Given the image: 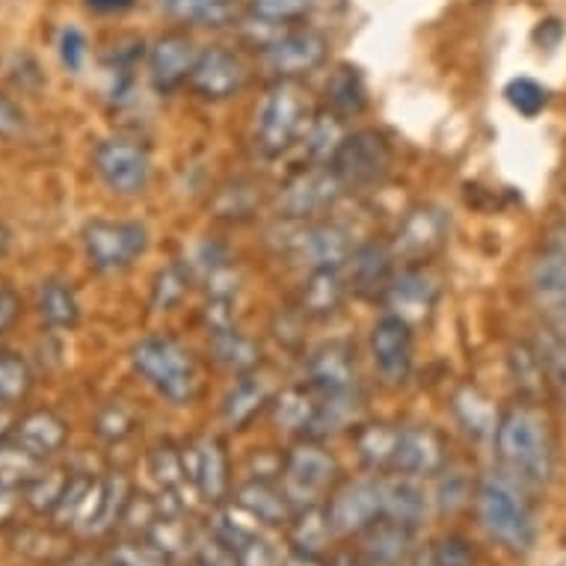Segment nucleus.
Instances as JSON below:
<instances>
[{
	"label": "nucleus",
	"instance_id": "f257e3e1",
	"mask_svg": "<svg viewBox=\"0 0 566 566\" xmlns=\"http://www.w3.org/2000/svg\"><path fill=\"white\" fill-rule=\"evenodd\" d=\"M504 474L522 486H546L557 472V442L552 421L534 400H516L499 412L492 433Z\"/></svg>",
	"mask_w": 566,
	"mask_h": 566
},
{
	"label": "nucleus",
	"instance_id": "f03ea898",
	"mask_svg": "<svg viewBox=\"0 0 566 566\" xmlns=\"http://www.w3.org/2000/svg\"><path fill=\"white\" fill-rule=\"evenodd\" d=\"M525 490L528 486L504 472L486 474L474 490V511L481 528L511 552H531L537 543V520Z\"/></svg>",
	"mask_w": 566,
	"mask_h": 566
},
{
	"label": "nucleus",
	"instance_id": "7ed1b4c3",
	"mask_svg": "<svg viewBox=\"0 0 566 566\" xmlns=\"http://www.w3.org/2000/svg\"><path fill=\"white\" fill-rule=\"evenodd\" d=\"M130 368L146 380L160 398H167L176 407L193 403L199 395V368L193 353L185 344L167 335H149L130 347Z\"/></svg>",
	"mask_w": 566,
	"mask_h": 566
},
{
	"label": "nucleus",
	"instance_id": "20e7f679",
	"mask_svg": "<svg viewBox=\"0 0 566 566\" xmlns=\"http://www.w3.org/2000/svg\"><path fill=\"white\" fill-rule=\"evenodd\" d=\"M315 116L308 90L300 81H273L259 107L255 146L261 155L279 158L303 139L308 122Z\"/></svg>",
	"mask_w": 566,
	"mask_h": 566
},
{
	"label": "nucleus",
	"instance_id": "39448f33",
	"mask_svg": "<svg viewBox=\"0 0 566 566\" xmlns=\"http://www.w3.org/2000/svg\"><path fill=\"white\" fill-rule=\"evenodd\" d=\"M338 474L342 469L335 463V457L317 439H303L285 454L279 483L289 495V502L294 504V511H300V507H315L329 499V492L342 481Z\"/></svg>",
	"mask_w": 566,
	"mask_h": 566
},
{
	"label": "nucleus",
	"instance_id": "423d86ee",
	"mask_svg": "<svg viewBox=\"0 0 566 566\" xmlns=\"http://www.w3.org/2000/svg\"><path fill=\"white\" fill-rule=\"evenodd\" d=\"M329 167L344 185V190H371L389 178L395 167V149L389 137L377 128L350 130L329 160Z\"/></svg>",
	"mask_w": 566,
	"mask_h": 566
},
{
	"label": "nucleus",
	"instance_id": "0eeeda50",
	"mask_svg": "<svg viewBox=\"0 0 566 566\" xmlns=\"http://www.w3.org/2000/svg\"><path fill=\"white\" fill-rule=\"evenodd\" d=\"M329 56V42L324 33L294 24L273 30L259 45V60L276 81H303L317 72Z\"/></svg>",
	"mask_w": 566,
	"mask_h": 566
},
{
	"label": "nucleus",
	"instance_id": "6e6552de",
	"mask_svg": "<svg viewBox=\"0 0 566 566\" xmlns=\"http://www.w3.org/2000/svg\"><path fill=\"white\" fill-rule=\"evenodd\" d=\"M531 294L543 326L566 338V229L548 232L531 264Z\"/></svg>",
	"mask_w": 566,
	"mask_h": 566
},
{
	"label": "nucleus",
	"instance_id": "1a4fd4ad",
	"mask_svg": "<svg viewBox=\"0 0 566 566\" xmlns=\"http://www.w3.org/2000/svg\"><path fill=\"white\" fill-rule=\"evenodd\" d=\"M347 193L329 164H308L300 172L279 187L276 214L282 220H317L326 211H333L335 202Z\"/></svg>",
	"mask_w": 566,
	"mask_h": 566
},
{
	"label": "nucleus",
	"instance_id": "9d476101",
	"mask_svg": "<svg viewBox=\"0 0 566 566\" xmlns=\"http://www.w3.org/2000/svg\"><path fill=\"white\" fill-rule=\"evenodd\" d=\"M149 250V229L134 220H93L84 226V252L98 273H122Z\"/></svg>",
	"mask_w": 566,
	"mask_h": 566
},
{
	"label": "nucleus",
	"instance_id": "9b49d317",
	"mask_svg": "<svg viewBox=\"0 0 566 566\" xmlns=\"http://www.w3.org/2000/svg\"><path fill=\"white\" fill-rule=\"evenodd\" d=\"M326 520L338 537H359L382 516V478L338 481L324 504Z\"/></svg>",
	"mask_w": 566,
	"mask_h": 566
},
{
	"label": "nucleus",
	"instance_id": "f8f14e48",
	"mask_svg": "<svg viewBox=\"0 0 566 566\" xmlns=\"http://www.w3.org/2000/svg\"><path fill=\"white\" fill-rule=\"evenodd\" d=\"M93 167L102 185L116 196H139L149 185V151L130 139H104L95 146Z\"/></svg>",
	"mask_w": 566,
	"mask_h": 566
},
{
	"label": "nucleus",
	"instance_id": "ddd939ff",
	"mask_svg": "<svg viewBox=\"0 0 566 566\" xmlns=\"http://www.w3.org/2000/svg\"><path fill=\"white\" fill-rule=\"evenodd\" d=\"M448 241V214L437 205H416L400 220L391 252L398 264H428Z\"/></svg>",
	"mask_w": 566,
	"mask_h": 566
},
{
	"label": "nucleus",
	"instance_id": "4468645a",
	"mask_svg": "<svg viewBox=\"0 0 566 566\" xmlns=\"http://www.w3.org/2000/svg\"><path fill=\"white\" fill-rule=\"evenodd\" d=\"M294 226H297V232L285 243L294 259L303 261L308 270H344L356 250V243L344 226L329 223V220H306V223L294 220Z\"/></svg>",
	"mask_w": 566,
	"mask_h": 566
},
{
	"label": "nucleus",
	"instance_id": "2eb2a0df",
	"mask_svg": "<svg viewBox=\"0 0 566 566\" xmlns=\"http://www.w3.org/2000/svg\"><path fill=\"white\" fill-rule=\"evenodd\" d=\"M439 300V279L424 264H407L395 273L391 285L382 294V306L389 308L386 315L407 321L409 326L421 324L433 315Z\"/></svg>",
	"mask_w": 566,
	"mask_h": 566
},
{
	"label": "nucleus",
	"instance_id": "dca6fc26",
	"mask_svg": "<svg viewBox=\"0 0 566 566\" xmlns=\"http://www.w3.org/2000/svg\"><path fill=\"white\" fill-rule=\"evenodd\" d=\"M199 45L187 30H169L151 42L146 63H149V81L160 95L181 90L193 75V65L199 60Z\"/></svg>",
	"mask_w": 566,
	"mask_h": 566
},
{
	"label": "nucleus",
	"instance_id": "f3484780",
	"mask_svg": "<svg viewBox=\"0 0 566 566\" xmlns=\"http://www.w3.org/2000/svg\"><path fill=\"white\" fill-rule=\"evenodd\" d=\"M247 63L229 48H205L193 65L187 86L205 102H229L247 86Z\"/></svg>",
	"mask_w": 566,
	"mask_h": 566
},
{
	"label": "nucleus",
	"instance_id": "a211bd4d",
	"mask_svg": "<svg viewBox=\"0 0 566 566\" xmlns=\"http://www.w3.org/2000/svg\"><path fill=\"white\" fill-rule=\"evenodd\" d=\"M412 326L382 315L371 329V359L386 386H403L412 374Z\"/></svg>",
	"mask_w": 566,
	"mask_h": 566
},
{
	"label": "nucleus",
	"instance_id": "6ab92c4d",
	"mask_svg": "<svg viewBox=\"0 0 566 566\" xmlns=\"http://www.w3.org/2000/svg\"><path fill=\"white\" fill-rule=\"evenodd\" d=\"M448 465V439L430 424H412L400 428L398 451L391 472L409 474V478H433Z\"/></svg>",
	"mask_w": 566,
	"mask_h": 566
},
{
	"label": "nucleus",
	"instance_id": "aec40b11",
	"mask_svg": "<svg viewBox=\"0 0 566 566\" xmlns=\"http://www.w3.org/2000/svg\"><path fill=\"white\" fill-rule=\"evenodd\" d=\"M398 273V259L391 252V243H359L353 250L350 261L344 264V279L347 289L356 297L365 300H382L386 289L391 285V279Z\"/></svg>",
	"mask_w": 566,
	"mask_h": 566
},
{
	"label": "nucleus",
	"instance_id": "412c9836",
	"mask_svg": "<svg viewBox=\"0 0 566 566\" xmlns=\"http://www.w3.org/2000/svg\"><path fill=\"white\" fill-rule=\"evenodd\" d=\"M187 481L193 483L196 492L205 502L220 504L229 492V454L220 437L193 439L185 451Z\"/></svg>",
	"mask_w": 566,
	"mask_h": 566
},
{
	"label": "nucleus",
	"instance_id": "4be33fe9",
	"mask_svg": "<svg viewBox=\"0 0 566 566\" xmlns=\"http://www.w3.org/2000/svg\"><path fill=\"white\" fill-rule=\"evenodd\" d=\"M306 382L317 395L359 391V371H356V356L350 347L342 342L317 347L306 363Z\"/></svg>",
	"mask_w": 566,
	"mask_h": 566
},
{
	"label": "nucleus",
	"instance_id": "5701e85b",
	"mask_svg": "<svg viewBox=\"0 0 566 566\" xmlns=\"http://www.w3.org/2000/svg\"><path fill=\"white\" fill-rule=\"evenodd\" d=\"M273 398H276V391H273V386H270L264 374H243L223 398V409L220 412H223V421L229 428L243 430L250 428L261 409L273 403Z\"/></svg>",
	"mask_w": 566,
	"mask_h": 566
},
{
	"label": "nucleus",
	"instance_id": "b1692460",
	"mask_svg": "<svg viewBox=\"0 0 566 566\" xmlns=\"http://www.w3.org/2000/svg\"><path fill=\"white\" fill-rule=\"evenodd\" d=\"M359 537H363V555H359L363 566H403L412 548V528L386 516H380Z\"/></svg>",
	"mask_w": 566,
	"mask_h": 566
},
{
	"label": "nucleus",
	"instance_id": "393cba45",
	"mask_svg": "<svg viewBox=\"0 0 566 566\" xmlns=\"http://www.w3.org/2000/svg\"><path fill=\"white\" fill-rule=\"evenodd\" d=\"M347 294H350V289H347L344 270H308L303 291H300V312L306 317H315V321H324L344 306Z\"/></svg>",
	"mask_w": 566,
	"mask_h": 566
},
{
	"label": "nucleus",
	"instance_id": "a878e982",
	"mask_svg": "<svg viewBox=\"0 0 566 566\" xmlns=\"http://www.w3.org/2000/svg\"><path fill=\"white\" fill-rule=\"evenodd\" d=\"M238 507L250 513L252 520L261 525H289L294 516V504L282 490V483L264 481V478H252L238 490Z\"/></svg>",
	"mask_w": 566,
	"mask_h": 566
},
{
	"label": "nucleus",
	"instance_id": "bb28decb",
	"mask_svg": "<svg viewBox=\"0 0 566 566\" xmlns=\"http://www.w3.org/2000/svg\"><path fill=\"white\" fill-rule=\"evenodd\" d=\"M382 516L391 522H400L407 528L416 531L418 522L428 516V495L418 486L416 478L398 474L395 478H382Z\"/></svg>",
	"mask_w": 566,
	"mask_h": 566
},
{
	"label": "nucleus",
	"instance_id": "cd10ccee",
	"mask_svg": "<svg viewBox=\"0 0 566 566\" xmlns=\"http://www.w3.org/2000/svg\"><path fill=\"white\" fill-rule=\"evenodd\" d=\"M12 439L45 460L69 442V428H65L63 418L51 409H33V412L19 418V428H15Z\"/></svg>",
	"mask_w": 566,
	"mask_h": 566
},
{
	"label": "nucleus",
	"instance_id": "c85d7f7f",
	"mask_svg": "<svg viewBox=\"0 0 566 566\" xmlns=\"http://www.w3.org/2000/svg\"><path fill=\"white\" fill-rule=\"evenodd\" d=\"M507 374H511V382L520 391V400L539 403L543 395H548L546 365H543V356H539L534 342L511 344V350H507Z\"/></svg>",
	"mask_w": 566,
	"mask_h": 566
},
{
	"label": "nucleus",
	"instance_id": "c756f323",
	"mask_svg": "<svg viewBox=\"0 0 566 566\" xmlns=\"http://www.w3.org/2000/svg\"><path fill=\"white\" fill-rule=\"evenodd\" d=\"M211 356H214V363L220 368H226L234 377L259 371L261 363H264L261 344L255 338H250V335H243L238 326L226 329V333L211 335Z\"/></svg>",
	"mask_w": 566,
	"mask_h": 566
},
{
	"label": "nucleus",
	"instance_id": "7c9ffc66",
	"mask_svg": "<svg viewBox=\"0 0 566 566\" xmlns=\"http://www.w3.org/2000/svg\"><path fill=\"white\" fill-rule=\"evenodd\" d=\"M400 428L395 424H386V421H371V424H356L353 428V442H356V451L363 457V463L374 472H391V463H395V451H398Z\"/></svg>",
	"mask_w": 566,
	"mask_h": 566
},
{
	"label": "nucleus",
	"instance_id": "2f4dec72",
	"mask_svg": "<svg viewBox=\"0 0 566 566\" xmlns=\"http://www.w3.org/2000/svg\"><path fill=\"white\" fill-rule=\"evenodd\" d=\"M451 409H454V418L460 421V428L469 433V437H492L495 433V424H499V409L486 395H483L478 386H460L451 398Z\"/></svg>",
	"mask_w": 566,
	"mask_h": 566
},
{
	"label": "nucleus",
	"instance_id": "473e14b6",
	"mask_svg": "<svg viewBox=\"0 0 566 566\" xmlns=\"http://www.w3.org/2000/svg\"><path fill=\"white\" fill-rule=\"evenodd\" d=\"M317 403H321V395L308 382H303V386H289L285 391H279L270 407H273L279 428L308 437L312 421H315Z\"/></svg>",
	"mask_w": 566,
	"mask_h": 566
},
{
	"label": "nucleus",
	"instance_id": "72a5a7b5",
	"mask_svg": "<svg viewBox=\"0 0 566 566\" xmlns=\"http://www.w3.org/2000/svg\"><path fill=\"white\" fill-rule=\"evenodd\" d=\"M347 134H350V130H347V119H342L338 113L329 111V107L315 111V116L308 122L306 134H303V146H306L308 164H329Z\"/></svg>",
	"mask_w": 566,
	"mask_h": 566
},
{
	"label": "nucleus",
	"instance_id": "f704fd0d",
	"mask_svg": "<svg viewBox=\"0 0 566 566\" xmlns=\"http://www.w3.org/2000/svg\"><path fill=\"white\" fill-rule=\"evenodd\" d=\"M160 10L178 24L190 28H226L238 7L232 0H160Z\"/></svg>",
	"mask_w": 566,
	"mask_h": 566
},
{
	"label": "nucleus",
	"instance_id": "c9c22d12",
	"mask_svg": "<svg viewBox=\"0 0 566 566\" xmlns=\"http://www.w3.org/2000/svg\"><path fill=\"white\" fill-rule=\"evenodd\" d=\"M365 104H368V90H365L359 69L338 65L326 81V107L338 113L342 119H353L365 111Z\"/></svg>",
	"mask_w": 566,
	"mask_h": 566
},
{
	"label": "nucleus",
	"instance_id": "e433bc0d",
	"mask_svg": "<svg viewBox=\"0 0 566 566\" xmlns=\"http://www.w3.org/2000/svg\"><path fill=\"white\" fill-rule=\"evenodd\" d=\"M39 315L51 329H72L81 321L75 289L63 279H45L39 289Z\"/></svg>",
	"mask_w": 566,
	"mask_h": 566
},
{
	"label": "nucleus",
	"instance_id": "4c0bfd02",
	"mask_svg": "<svg viewBox=\"0 0 566 566\" xmlns=\"http://www.w3.org/2000/svg\"><path fill=\"white\" fill-rule=\"evenodd\" d=\"M45 460L21 446V442H0V483L10 490H28L45 474Z\"/></svg>",
	"mask_w": 566,
	"mask_h": 566
},
{
	"label": "nucleus",
	"instance_id": "58836bf2",
	"mask_svg": "<svg viewBox=\"0 0 566 566\" xmlns=\"http://www.w3.org/2000/svg\"><path fill=\"white\" fill-rule=\"evenodd\" d=\"M291 543L297 552H308V555H321V548L333 537V525L326 520V511L321 504L315 507H300L291 516Z\"/></svg>",
	"mask_w": 566,
	"mask_h": 566
},
{
	"label": "nucleus",
	"instance_id": "ea45409f",
	"mask_svg": "<svg viewBox=\"0 0 566 566\" xmlns=\"http://www.w3.org/2000/svg\"><path fill=\"white\" fill-rule=\"evenodd\" d=\"M247 7L261 28H294L312 15L317 0H250Z\"/></svg>",
	"mask_w": 566,
	"mask_h": 566
},
{
	"label": "nucleus",
	"instance_id": "a19ab883",
	"mask_svg": "<svg viewBox=\"0 0 566 566\" xmlns=\"http://www.w3.org/2000/svg\"><path fill=\"white\" fill-rule=\"evenodd\" d=\"M537 350L546 365V380H548V395L560 403L566 416V338L555 335L552 329H539L537 335Z\"/></svg>",
	"mask_w": 566,
	"mask_h": 566
},
{
	"label": "nucleus",
	"instance_id": "79ce46f5",
	"mask_svg": "<svg viewBox=\"0 0 566 566\" xmlns=\"http://www.w3.org/2000/svg\"><path fill=\"white\" fill-rule=\"evenodd\" d=\"M33 389V371L15 353H0V407H15Z\"/></svg>",
	"mask_w": 566,
	"mask_h": 566
},
{
	"label": "nucleus",
	"instance_id": "37998d69",
	"mask_svg": "<svg viewBox=\"0 0 566 566\" xmlns=\"http://www.w3.org/2000/svg\"><path fill=\"white\" fill-rule=\"evenodd\" d=\"M255 205H259L255 185L238 178L232 185L220 187V193L214 199V217H220V220H247L255 211Z\"/></svg>",
	"mask_w": 566,
	"mask_h": 566
},
{
	"label": "nucleus",
	"instance_id": "c03bdc74",
	"mask_svg": "<svg viewBox=\"0 0 566 566\" xmlns=\"http://www.w3.org/2000/svg\"><path fill=\"white\" fill-rule=\"evenodd\" d=\"M190 279H193V273H190L187 264H169V268L160 270L155 282H151V306L158 312L178 306L185 300L187 289H190Z\"/></svg>",
	"mask_w": 566,
	"mask_h": 566
},
{
	"label": "nucleus",
	"instance_id": "a18cd8bd",
	"mask_svg": "<svg viewBox=\"0 0 566 566\" xmlns=\"http://www.w3.org/2000/svg\"><path fill=\"white\" fill-rule=\"evenodd\" d=\"M504 98L513 111L528 116V119L539 116L548 107V90L537 84L534 77H513L511 84L504 86Z\"/></svg>",
	"mask_w": 566,
	"mask_h": 566
},
{
	"label": "nucleus",
	"instance_id": "49530a36",
	"mask_svg": "<svg viewBox=\"0 0 566 566\" xmlns=\"http://www.w3.org/2000/svg\"><path fill=\"white\" fill-rule=\"evenodd\" d=\"M149 472L155 474V481H158L164 490H176L178 483L187 478L185 451H178L172 442H160V446L151 448Z\"/></svg>",
	"mask_w": 566,
	"mask_h": 566
},
{
	"label": "nucleus",
	"instance_id": "de8ad7c7",
	"mask_svg": "<svg viewBox=\"0 0 566 566\" xmlns=\"http://www.w3.org/2000/svg\"><path fill=\"white\" fill-rule=\"evenodd\" d=\"M134 428H137V412L125 400H111L95 418V433L107 442H122L134 433Z\"/></svg>",
	"mask_w": 566,
	"mask_h": 566
},
{
	"label": "nucleus",
	"instance_id": "09e8293b",
	"mask_svg": "<svg viewBox=\"0 0 566 566\" xmlns=\"http://www.w3.org/2000/svg\"><path fill=\"white\" fill-rule=\"evenodd\" d=\"M424 557L430 560V566H472L474 548L469 546L463 537L448 534V537L437 539V543H433V548H430Z\"/></svg>",
	"mask_w": 566,
	"mask_h": 566
},
{
	"label": "nucleus",
	"instance_id": "8fccbe9b",
	"mask_svg": "<svg viewBox=\"0 0 566 566\" xmlns=\"http://www.w3.org/2000/svg\"><path fill=\"white\" fill-rule=\"evenodd\" d=\"M111 566H167V555L146 543H119L111 552Z\"/></svg>",
	"mask_w": 566,
	"mask_h": 566
},
{
	"label": "nucleus",
	"instance_id": "3c124183",
	"mask_svg": "<svg viewBox=\"0 0 566 566\" xmlns=\"http://www.w3.org/2000/svg\"><path fill=\"white\" fill-rule=\"evenodd\" d=\"M65 483H69V474L63 472H45L42 478H39L33 486H28L30 492V504L36 507L39 513H54L56 502L63 499V490Z\"/></svg>",
	"mask_w": 566,
	"mask_h": 566
},
{
	"label": "nucleus",
	"instance_id": "603ef678",
	"mask_svg": "<svg viewBox=\"0 0 566 566\" xmlns=\"http://www.w3.org/2000/svg\"><path fill=\"white\" fill-rule=\"evenodd\" d=\"M234 555H238V566H282V560H285V557L279 555V548L270 539L261 537V534L247 539Z\"/></svg>",
	"mask_w": 566,
	"mask_h": 566
},
{
	"label": "nucleus",
	"instance_id": "864d4df0",
	"mask_svg": "<svg viewBox=\"0 0 566 566\" xmlns=\"http://www.w3.org/2000/svg\"><path fill=\"white\" fill-rule=\"evenodd\" d=\"M439 474H442V486H439V507H442V511L454 513L472 502L474 495L472 490H469V483H465L463 474L446 472V469H442Z\"/></svg>",
	"mask_w": 566,
	"mask_h": 566
},
{
	"label": "nucleus",
	"instance_id": "5fc2aeb1",
	"mask_svg": "<svg viewBox=\"0 0 566 566\" xmlns=\"http://www.w3.org/2000/svg\"><path fill=\"white\" fill-rule=\"evenodd\" d=\"M60 60L69 72H81L86 60V39L77 28H65L60 33Z\"/></svg>",
	"mask_w": 566,
	"mask_h": 566
},
{
	"label": "nucleus",
	"instance_id": "6e6d98bb",
	"mask_svg": "<svg viewBox=\"0 0 566 566\" xmlns=\"http://www.w3.org/2000/svg\"><path fill=\"white\" fill-rule=\"evenodd\" d=\"M28 128V116L10 95L0 93V139H19Z\"/></svg>",
	"mask_w": 566,
	"mask_h": 566
},
{
	"label": "nucleus",
	"instance_id": "4d7b16f0",
	"mask_svg": "<svg viewBox=\"0 0 566 566\" xmlns=\"http://www.w3.org/2000/svg\"><path fill=\"white\" fill-rule=\"evenodd\" d=\"M21 308H24V303H21L19 294L3 285V289H0V338L10 333L12 326L19 324Z\"/></svg>",
	"mask_w": 566,
	"mask_h": 566
},
{
	"label": "nucleus",
	"instance_id": "13d9d810",
	"mask_svg": "<svg viewBox=\"0 0 566 566\" xmlns=\"http://www.w3.org/2000/svg\"><path fill=\"white\" fill-rule=\"evenodd\" d=\"M86 10L102 12V15H113V12H128L137 7V0H84Z\"/></svg>",
	"mask_w": 566,
	"mask_h": 566
},
{
	"label": "nucleus",
	"instance_id": "bf43d9fd",
	"mask_svg": "<svg viewBox=\"0 0 566 566\" xmlns=\"http://www.w3.org/2000/svg\"><path fill=\"white\" fill-rule=\"evenodd\" d=\"M15 507H19V495H15V490H10V486H3V483H0V525L12 520Z\"/></svg>",
	"mask_w": 566,
	"mask_h": 566
},
{
	"label": "nucleus",
	"instance_id": "052dcab7",
	"mask_svg": "<svg viewBox=\"0 0 566 566\" xmlns=\"http://www.w3.org/2000/svg\"><path fill=\"white\" fill-rule=\"evenodd\" d=\"M15 428H19V416H15V409L0 407V442H7V439L15 433Z\"/></svg>",
	"mask_w": 566,
	"mask_h": 566
},
{
	"label": "nucleus",
	"instance_id": "680f3d73",
	"mask_svg": "<svg viewBox=\"0 0 566 566\" xmlns=\"http://www.w3.org/2000/svg\"><path fill=\"white\" fill-rule=\"evenodd\" d=\"M282 566H324L321 560H317V555H308V552H291L285 560H282Z\"/></svg>",
	"mask_w": 566,
	"mask_h": 566
},
{
	"label": "nucleus",
	"instance_id": "e2e57ef3",
	"mask_svg": "<svg viewBox=\"0 0 566 566\" xmlns=\"http://www.w3.org/2000/svg\"><path fill=\"white\" fill-rule=\"evenodd\" d=\"M7 247H10V232H7V229L0 226V255L7 252Z\"/></svg>",
	"mask_w": 566,
	"mask_h": 566
},
{
	"label": "nucleus",
	"instance_id": "0e129e2a",
	"mask_svg": "<svg viewBox=\"0 0 566 566\" xmlns=\"http://www.w3.org/2000/svg\"><path fill=\"white\" fill-rule=\"evenodd\" d=\"M416 566H430V560H428V557H421V560H418Z\"/></svg>",
	"mask_w": 566,
	"mask_h": 566
}]
</instances>
